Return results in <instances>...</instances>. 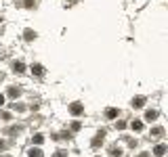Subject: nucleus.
I'll use <instances>...</instances> for the list:
<instances>
[{
  "mask_svg": "<svg viewBox=\"0 0 168 157\" xmlns=\"http://www.w3.org/2000/svg\"><path fill=\"white\" fill-rule=\"evenodd\" d=\"M82 111H84V107L80 105V103H74L72 107H70V113H74V115H80Z\"/></svg>",
  "mask_w": 168,
  "mask_h": 157,
  "instance_id": "nucleus-1",
  "label": "nucleus"
},
{
  "mask_svg": "<svg viewBox=\"0 0 168 157\" xmlns=\"http://www.w3.org/2000/svg\"><path fill=\"white\" fill-rule=\"evenodd\" d=\"M164 153H166V145H158L156 149H154V155L156 157H162Z\"/></svg>",
  "mask_w": 168,
  "mask_h": 157,
  "instance_id": "nucleus-2",
  "label": "nucleus"
},
{
  "mask_svg": "<svg viewBox=\"0 0 168 157\" xmlns=\"http://www.w3.org/2000/svg\"><path fill=\"white\" fill-rule=\"evenodd\" d=\"M13 69H15L17 73H23L25 71V65L21 63V61H15V63H13Z\"/></svg>",
  "mask_w": 168,
  "mask_h": 157,
  "instance_id": "nucleus-3",
  "label": "nucleus"
},
{
  "mask_svg": "<svg viewBox=\"0 0 168 157\" xmlns=\"http://www.w3.org/2000/svg\"><path fill=\"white\" fill-rule=\"evenodd\" d=\"M19 94H21V90H19L17 86H11V88H9V97L11 98H17Z\"/></svg>",
  "mask_w": 168,
  "mask_h": 157,
  "instance_id": "nucleus-4",
  "label": "nucleus"
},
{
  "mask_svg": "<svg viewBox=\"0 0 168 157\" xmlns=\"http://www.w3.org/2000/svg\"><path fill=\"white\" fill-rule=\"evenodd\" d=\"M32 73H36V75H44V67L42 65H32Z\"/></svg>",
  "mask_w": 168,
  "mask_h": 157,
  "instance_id": "nucleus-5",
  "label": "nucleus"
},
{
  "mask_svg": "<svg viewBox=\"0 0 168 157\" xmlns=\"http://www.w3.org/2000/svg\"><path fill=\"white\" fill-rule=\"evenodd\" d=\"M30 157H44V153H42L40 149H34V147H32V149H30Z\"/></svg>",
  "mask_w": 168,
  "mask_h": 157,
  "instance_id": "nucleus-6",
  "label": "nucleus"
},
{
  "mask_svg": "<svg viewBox=\"0 0 168 157\" xmlns=\"http://www.w3.org/2000/svg\"><path fill=\"white\" fill-rule=\"evenodd\" d=\"M130 126H132V130H137V132H139V130H143V121H141V120H134Z\"/></svg>",
  "mask_w": 168,
  "mask_h": 157,
  "instance_id": "nucleus-7",
  "label": "nucleus"
},
{
  "mask_svg": "<svg viewBox=\"0 0 168 157\" xmlns=\"http://www.w3.org/2000/svg\"><path fill=\"white\" fill-rule=\"evenodd\" d=\"M132 105H134V107H143V105H145V98H143V97L132 98Z\"/></svg>",
  "mask_w": 168,
  "mask_h": 157,
  "instance_id": "nucleus-8",
  "label": "nucleus"
},
{
  "mask_svg": "<svg viewBox=\"0 0 168 157\" xmlns=\"http://www.w3.org/2000/svg\"><path fill=\"white\" fill-rule=\"evenodd\" d=\"M103 136H105L103 132H99V134H97V136H95V140H93V147H99V145H101V140H103Z\"/></svg>",
  "mask_w": 168,
  "mask_h": 157,
  "instance_id": "nucleus-9",
  "label": "nucleus"
},
{
  "mask_svg": "<svg viewBox=\"0 0 168 157\" xmlns=\"http://www.w3.org/2000/svg\"><path fill=\"white\" fill-rule=\"evenodd\" d=\"M162 134H164V128H162V126H158V128L151 130V136H162Z\"/></svg>",
  "mask_w": 168,
  "mask_h": 157,
  "instance_id": "nucleus-10",
  "label": "nucleus"
},
{
  "mask_svg": "<svg viewBox=\"0 0 168 157\" xmlns=\"http://www.w3.org/2000/svg\"><path fill=\"white\" fill-rule=\"evenodd\" d=\"M145 117H147L149 121L156 120V117H158V111H154V109H151V111H147V113H145Z\"/></svg>",
  "mask_w": 168,
  "mask_h": 157,
  "instance_id": "nucleus-11",
  "label": "nucleus"
},
{
  "mask_svg": "<svg viewBox=\"0 0 168 157\" xmlns=\"http://www.w3.org/2000/svg\"><path fill=\"white\" fill-rule=\"evenodd\" d=\"M32 140H34V145H42V143H44V136H42V134H36Z\"/></svg>",
  "mask_w": 168,
  "mask_h": 157,
  "instance_id": "nucleus-12",
  "label": "nucleus"
},
{
  "mask_svg": "<svg viewBox=\"0 0 168 157\" xmlns=\"http://www.w3.org/2000/svg\"><path fill=\"white\" fill-rule=\"evenodd\" d=\"M25 40H34V38H36V32H32V29H25Z\"/></svg>",
  "mask_w": 168,
  "mask_h": 157,
  "instance_id": "nucleus-13",
  "label": "nucleus"
},
{
  "mask_svg": "<svg viewBox=\"0 0 168 157\" xmlns=\"http://www.w3.org/2000/svg\"><path fill=\"white\" fill-rule=\"evenodd\" d=\"M105 115H107L109 120H111V117H116V115H118V109H107V111H105Z\"/></svg>",
  "mask_w": 168,
  "mask_h": 157,
  "instance_id": "nucleus-14",
  "label": "nucleus"
},
{
  "mask_svg": "<svg viewBox=\"0 0 168 157\" xmlns=\"http://www.w3.org/2000/svg\"><path fill=\"white\" fill-rule=\"evenodd\" d=\"M111 155L120 157V155H122V149H118V147H114V149H111Z\"/></svg>",
  "mask_w": 168,
  "mask_h": 157,
  "instance_id": "nucleus-15",
  "label": "nucleus"
},
{
  "mask_svg": "<svg viewBox=\"0 0 168 157\" xmlns=\"http://www.w3.org/2000/svg\"><path fill=\"white\" fill-rule=\"evenodd\" d=\"M0 117H2V120H11V113H9V111H2Z\"/></svg>",
  "mask_w": 168,
  "mask_h": 157,
  "instance_id": "nucleus-16",
  "label": "nucleus"
},
{
  "mask_svg": "<svg viewBox=\"0 0 168 157\" xmlns=\"http://www.w3.org/2000/svg\"><path fill=\"white\" fill-rule=\"evenodd\" d=\"M25 9H34V6H36V4H34V2H32V0H25V4H23Z\"/></svg>",
  "mask_w": 168,
  "mask_h": 157,
  "instance_id": "nucleus-17",
  "label": "nucleus"
},
{
  "mask_svg": "<svg viewBox=\"0 0 168 157\" xmlns=\"http://www.w3.org/2000/svg\"><path fill=\"white\" fill-rule=\"evenodd\" d=\"M116 128H118V130H124V128H126V124H124V121H118V124H116Z\"/></svg>",
  "mask_w": 168,
  "mask_h": 157,
  "instance_id": "nucleus-18",
  "label": "nucleus"
},
{
  "mask_svg": "<svg viewBox=\"0 0 168 157\" xmlns=\"http://www.w3.org/2000/svg\"><path fill=\"white\" fill-rule=\"evenodd\" d=\"M55 157H67V153H65V151H57V153H55Z\"/></svg>",
  "mask_w": 168,
  "mask_h": 157,
  "instance_id": "nucleus-19",
  "label": "nucleus"
},
{
  "mask_svg": "<svg viewBox=\"0 0 168 157\" xmlns=\"http://www.w3.org/2000/svg\"><path fill=\"white\" fill-rule=\"evenodd\" d=\"M2 105H4V97L0 94V107H2Z\"/></svg>",
  "mask_w": 168,
  "mask_h": 157,
  "instance_id": "nucleus-20",
  "label": "nucleus"
},
{
  "mask_svg": "<svg viewBox=\"0 0 168 157\" xmlns=\"http://www.w3.org/2000/svg\"><path fill=\"white\" fill-rule=\"evenodd\" d=\"M0 149H6V143H2V140H0Z\"/></svg>",
  "mask_w": 168,
  "mask_h": 157,
  "instance_id": "nucleus-21",
  "label": "nucleus"
},
{
  "mask_svg": "<svg viewBox=\"0 0 168 157\" xmlns=\"http://www.w3.org/2000/svg\"><path fill=\"white\" fill-rule=\"evenodd\" d=\"M139 157H149V153H141V155H139Z\"/></svg>",
  "mask_w": 168,
  "mask_h": 157,
  "instance_id": "nucleus-22",
  "label": "nucleus"
},
{
  "mask_svg": "<svg viewBox=\"0 0 168 157\" xmlns=\"http://www.w3.org/2000/svg\"><path fill=\"white\" fill-rule=\"evenodd\" d=\"M0 78H2V73H0Z\"/></svg>",
  "mask_w": 168,
  "mask_h": 157,
  "instance_id": "nucleus-23",
  "label": "nucleus"
},
{
  "mask_svg": "<svg viewBox=\"0 0 168 157\" xmlns=\"http://www.w3.org/2000/svg\"><path fill=\"white\" fill-rule=\"evenodd\" d=\"M0 23H2V19H0Z\"/></svg>",
  "mask_w": 168,
  "mask_h": 157,
  "instance_id": "nucleus-24",
  "label": "nucleus"
}]
</instances>
